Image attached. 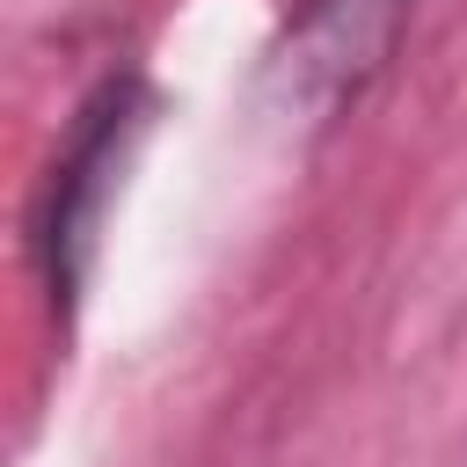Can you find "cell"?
I'll return each instance as SVG.
<instances>
[{
    "label": "cell",
    "mask_w": 467,
    "mask_h": 467,
    "mask_svg": "<svg viewBox=\"0 0 467 467\" xmlns=\"http://www.w3.org/2000/svg\"><path fill=\"white\" fill-rule=\"evenodd\" d=\"M131 131H139V95H131V80H109L80 109V131L51 168V204H44L36 248H44V277L58 299H73L88 277V248H95V226H102V204H109V182H117Z\"/></svg>",
    "instance_id": "1"
},
{
    "label": "cell",
    "mask_w": 467,
    "mask_h": 467,
    "mask_svg": "<svg viewBox=\"0 0 467 467\" xmlns=\"http://www.w3.org/2000/svg\"><path fill=\"white\" fill-rule=\"evenodd\" d=\"M409 22V0H299L285 73L314 109L358 102V88L387 66L394 36Z\"/></svg>",
    "instance_id": "2"
}]
</instances>
